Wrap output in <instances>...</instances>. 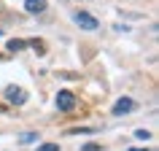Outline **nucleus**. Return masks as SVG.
<instances>
[{
	"mask_svg": "<svg viewBox=\"0 0 159 151\" xmlns=\"http://www.w3.org/2000/svg\"><path fill=\"white\" fill-rule=\"evenodd\" d=\"M3 94H6V100H8L11 105H25V103H27V92L22 89V86L11 84V86H6V92H3Z\"/></svg>",
	"mask_w": 159,
	"mask_h": 151,
	"instance_id": "1",
	"label": "nucleus"
},
{
	"mask_svg": "<svg viewBox=\"0 0 159 151\" xmlns=\"http://www.w3.org/2000/svg\"><path fill=\"white\" fill-rule=\"evenodd\" d=\"M73 22L81 27V30H97V27H100V22H97L92 14H86V11H78V14H73Z\"/></svg>",
	"mask_w": 159,
	"mask_h": 151,
	"instance_id": "2",
	"label": "nucleus"
},
{
	"mask_svg": "<svg viewBox=\"0 0 159 151\" xmlns=\"http://www.w3.org/2000/svg\"><path fill=\"white\" fill-rule=\"evenodd\" d=\"M57 108L59 111H73L75 108V94L67 92V89H62V92L57 94Z\"/></svg>",
	"mask_w": 159,
	"mask_h": 151,
	"instance_id": "3",
	"label": "nucleus"
},
{
	"mask_svg": "<svg viewBox=\"0 0 159 151\" xmlns=\"http://www.w3.org/2000/svg\"><path fill=\"white\" fill-rule=\"evenodd\" d=\"M135 111V100L132 97H121V100L113 103V116H121V113H129Z\"/></svg>",
	"mask_w": 159,
	"mask_h": 151,
	"instance_id": "4",
	"label": "nucleus"
},
{
	"mask_svg": "<svg viewBox=\"0 0 159 151\" xmlns=\"http://www.w3.org/2000/svg\"><path fill=\"white\" fill-rule=\"evenodd\" d=\"M25 11L27 14H43L46 11V0H25Z\"/></svg>",
	"mask_w": 159,
	"mask_h": 151,
	"instance_id": "5",
	"label": "nucleus"
},
{
	"mask_svg": "<svg viewBox=\"0 0 159 151\" xmlns=\"http://www.w3.org/2000/svg\"><path fill=\"white\" fill-rule=\"evenodd\" d=\"M65 135H94V127H67Z\"/></svg>",
	"mask_w": 159,
	"mask_h": 151,
	"instance_id": "6",
	"label": "nucleus"
},
{
	"mask_svg": "<svg viewBox=\"0 0 159 151\" xmlns=\"http://www.w3.org/2000/svg\"><path fill=\"white\" fill-rule=\"evenodd\" d=\"M25 46H27V41H22V38H11V41H8V51H14V54L22 51Z\"/></svg>",
	"mask_w": 159,
	"mask_h": 151,
	"instance_id": "7",
	"label": "nucleus"
},
{
	"mask_svg": "<svg viewBox=\"0 0 159 151\" xmlns=\"http://www.w3.org/2000/svg\"><path fill=\"white\" fill-rule=\"evenodd\" d=\"M30 46H33V49L38 51V54H46V43H43V41H38V38H33V41H30Z\"/></svg>",
	"mask_w": 159,
	"mask_h": 151,
	"instance_id": "8",
	"label": "nucleus"
},
{
	"mask_svg": "<svg viewBox=\"0 0 159 151\" xmlns=\"http://www.w3.org/2000/svg\"><path fill=\"white\" fill-rule=\"evenodd\" d=\"M38 140V132H25V135H19V143H35Z\"/></svg>",
	"mask_w": 159,
	"mask_h": 151,
	"instance_id": "9",
	"label": "nucleus"
},
{
	"mask_svg": "<svg viewBox=\"0 0 159 151\" xmlns=\"http://www.w3.org/2000/svg\"><path fill=\"white\" fill-rule=\"evenodd\" d=\"M81 151H102V146H100V143H84Z\"/></svg>",
	"mask_w": 159,
	"mask_h": 151,
	"instance_id": "10",
	"label": "nucleus"
},
{
	"mask_svg": "<svg viewBox=\"0 0 159 151\" xmlns=\"http://www.w3.org/2000/svg\"><path fill=\"white\" fill-rule=\"evenodd\" d=\"M38 151H59V143H43L38 146Z\"/></svg>",
	"mask_w": 159,
	"mask_h": 151,
	"instance_id": "11",
	"label": "nucleus"
},
{
	"mask_svg": "<svg viewBox=\"0 0 159 151\" xmlns=\"http://www.w3.org/2000/svg\"><path fill=\"white\" fill-rule=\"evenodd\" d=\"M135 138H138V140H148L151 132H148V130H138V132H135Z\"/></svg>",
	"mask_w": 159,
	"mask_h": 151,
	"instance_id": "12",
	"label": "nucleus"
},
{
	"mask_svg": "<svg viewBox=\"0 0 159 151\" xmlns=\"http://www.w3.org/2000/svg\"><path fill=\"white\" fill-rule=\"evenodd\" d=\"M129 151H148V149H129Z\"/></svg>",
	"mask_w": 159,
	"mask_h": 151,
	"instance_id": "13",
	"label": "nucleus"
},
{
	"mask_svg": "<svg viewBox=\"0 0 159 151\" xmlns=\"http://www.w3.org/2000/svg\"><path fill=\"white\" fill-rule=\"evenodd\" d=\"M0 35H3V33H0Z\"/></svg>",
	"mask_w": 159,
	"mask_h": 151,
	"instance_id": "14",
	"label": "nucleus"
}]
</instances>
